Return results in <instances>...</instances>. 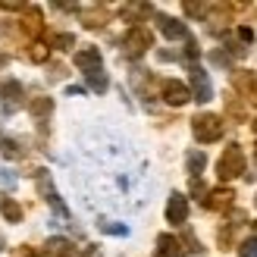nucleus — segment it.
<instances>
[{"label":"nucleus","mask_w":257,"mask_h":257,"mask_svg":"<svg viewBox=\"0 0 257 257\" xmlns=\"http://www.w3.org/2000/svg\"><path fill=\"white\" fill-rule=\"evenodd\" d=\"M254 204H257V201H254Z\"/></svg>","instance_id":"obj_30"},{"label":"nucleus","mask_w":257,"mask_h":257,"mask_svg":"<svg viewBox=\"0 0 257 257\" xmlns=\"http://www.w3.org/2000/svg\"><path fill=\"white\" fill-rule=\"evenodd\" d=\"M85 82L91 85V88H94L97 94H104L107 88H110V82H107V75H104V66H100V69H88V72H85Z\"/></svg>","instance_id":"obj_16"},{"label":"nucleus","mask_w":257,"mask_h":257,"mask_svg":"<svg viewBox=\"0 0 257 257\" xmlns=\"http://www.w3.org/2000/svg\"><path fill=\"white\" fill-rule=\"evenodd\" d=\"M160 91H163V100H166V104H173V107H182L185 100L191 97L188 85H185V82H176V79H166V82L160 85Z\"/></svg>","instance_id":"obj_7"},{"label":"nucleus","mask_w":257,"mask_h":257,"mask_svg":"<svg viewBox=\"0 0 257 257\" xmlns=\"http://www.w3.org/2000/svg\"><path fill=\"white\" fill-rule=\"evenodd\" d=\"M254 132H257V122H254Z\"/></svg>","instance_id":"obj_29"},{"label":"nucleus","mask_w":257,"mask_h":257,"mask_svg":"<svg viewBox=\"0 0 257 257\" xmlns=\"http://www.w3.org/2000/svg\"><path fill=\"white\" fill-rule=\"evenodd\" d=\"M238 38H241V41H248V44H251V41H254V32H251V29H238Z\"/></svg>","instance_id":"obj_27"},{"label":"nucleus","mask_w":257,"mask_h":257,"mask_svg":"<svg viewBox=\"0 0 257 257\" xmlns=\"http://www.w3.org/2000/svg\"><path fill=\"white\" fill-rule=\"evenodd\" d=\"M104 22H107V10H91V13L85 16V25H88V29H100Z\"/></svg>","instance_id":"obj_19"},{"label":"nucleus","mask_w":257,"mask_h":257,"mask_svg":"<svg viewBox=\"0 0 257 257\" xmlns=\"http://www.w3.org/2000/svg\"><path fill=\"white\" fill-rule=\"evenodd\" d=\"M204 163H207V157H204V151H188V160H185V166H188V176H191V179H198V176H201Z\"/></svg>","instance_id":"obj_18"},{"label":"nucleus","mask_w":257,"mask_h":257,"mask_svg":"<svg viewBox=\"0 0 257 257\" xmlns=\"http://www.w3.org/2000/svg\"><path fill=\"white\" fill-rule=\"evenodd\" d=\"M100 229H104V232H110V235H125V232H128L125 226H110V223H104Z\"/></svg>","instance_id":"obj_25"},{"label":"nucleus","mask_w":257,"mask_h":257,"mask_svg":"<svg viewBox=\"0 0 257 257\" xmlns=\"http://www.w3.org/2000/svg\"><path fill=\"white\" fill-rule=\"evenodd\" d=\"M188 251L182 248V241L176 235H160L157 238V257H185Z\"/></svg>","instance_id":"obj_11"},{"label":"nucleus","mask_w":257,"mask_h":257,"mask_svg":"<svg viewBox=\"0 0 257 257\" xmlns=\"http://www.w3.org/2000/svg\"><path fill=\"white\" fill-rule=\"evenodd\" d=\"M223 116H213V113H201V116L191 119V132L201 145H210V141H220L223 138Z\"/></svg>","instance_id":"obj_1"},{"label":"nucleus","mask_w":257,"mask_h":257,"mask_svg":"<svg viewBox=\"0 0 257 257\" xmlns=\"http://www.w3.org/2000/svg\"><path fill=\"white\" fill-rule=\"evenodd\" d=\"M41 257H72V245L66 238H47V245L41 248Z\"/></svg>","instance_id":"obj_14"},{"label":"nucleus","mask_w":257,"mask_h":257,"mask_svg":"<svg viewBox=\"0 0 257 257\" xmlns=\"http://www.w3.org/2000/svg\"><path fill=\"white\" fill-rule=\"evenodd\" d=\"M238 257H257V238H248L245 245L238 248Z\"/></svg>","instance_id":"obj_21"},{"label":"nucleus","mask_w":257,"mask_h":257,"mask_svg":"<svg viewBox=\"0 0 257 257\" xmlns=\"http://www.w3.org/2000/svg\"><path fill=\"white\" fill-rule=\"evenodd\" d=\"M166 220H170L173 226H182L188 220V198L185 195H179V191L170 195V204H166Z\"/></svg>","instance_id":"obj_8"},{"label":"nucleus","mask_w":257,"mask_h":257,"mask_svg":"<svg viewBox=\"0 0 257 257\" xmlns=\"http://www.w3.org/2000/svg\"><path fill=\"white\" fill-rule=\"evenodd\" d=\"M232 191H229V188H216V191H210V195H207V201H204V207H207V210H226L229 207V204H232Z\"/></svg>","instance_id":"obj_13"},{"label":"nucleus","mask_w":257,"mask_h":257,"mask_svg":"<svg viewBox=\"0 0 257 257\" xmlns=\"http://www.w3.org/2000/svg\"><path fill=\"white\" fill-rule=\"evenodd\" d=\"M204 10H207V7H201V4H185V13H191V16H201Z\"/></svg>","instance_id":"obj_26"},{"label":"nucleus","mask_w":257,"mask_h":257,"mask_svg":"<svg viewBox=\"0 0 257 257\" xmlns=\"http://www.w3.org/2000/svg\"><path fill=\"white\" fill-rule=\"evenodd\" d=\"M0 213H4L7 223H22V207L10 195H4V191H0Z\"/></svg>","instance_id":"obj_15"},{"label":"nucleus","mask_w":257,"mask_h":257,"mask_svg":"<svg viewBox=\"0 0 257 257\" xmlns=\"http://www.w3.org/2000/svg\"><path fill=\"white\" fill-rule=\"evenodd\" d=\"M54 44H57L60 50H66V47L75 44V38H72V35H57V38H54Z\"/></svg>","instance_id":"obj_24"},{"label":"nucleus","mask_w":257,"mask_h":257,"mask_svg":"<svg viewBox=\"0 0 257 257\" xmlns=\"http://www.w3.org/2000/svg\"><path fill=\"white\" fill-rule=\"evenodd\" d=\"M226 110H229V116H235V119H241V116H245V107H241L238 100H232V97H229V104H226Z\"/></svg>","instance_id":"obj_22"},{"label":"nucleus","mask_w":257,"mask_h":257,"mask_svg":"<svg viewBox=\"0 0 257 257\" xmlns=\"http://www.w3.org/2000/svg\"><path fill=\"white\" fill-rule=\"evenodd\" d=\"M29 57L38 60V63H44V60H47V47H44V44H35V47L29 50Z\"/></svg>","instance_id":"obj_23"},{"label":"nucleus","mask_w":257,"mask_h":257,"mask_svg":"<svg viewBox=\"0 0 257 257\" xmlns=\"http://www.w3.org/2000/svg\"><path fill=\"white\" fill-rule=\"evenodd\" d=\"M22 97H25L22 82H16V79H4V82H0V110H4V113L19 110Z\"/></svg>","instance_id":"obj_3"},{"label":"nucleus","mask_w":257,"mask_h":257,"mask_svg":"<svg viewBox=\"0 0 257 257\" xmlns=\"http://www.w3.org/2000/svg\"><path fill=\"white\" fill-rule=\"evenodd\" d=\"M245 173V154H241L238 145H229L223 151V157L216 160V176L223 179V182H229V179H235Z\"/></svg>","instance_id":"obj_2"},{"label":"nucleus","mask_w":257,"mask_h":257,"mask_svg":"<svg viewBox=\"0 0 257 257\" xmlns=\"http://www.w3.org/2000/svg\"><path fill=\"white\" fill-rule=\"evenodd\" d=\"M122 47L128 57H141L145 50L151 47V32L141 29V25H135V29H128V35L122 38Z\"/></svg>","instance_id":"obj_6"},{"label":"nucleus","mask_w":257,"mask_h":257,"mask_svg":"<svg viewBox=\"0 0 257 257\" xmlns=\"http://www.w3.org/2000/svg\"><path fill=\"white\" fill-rule=\"evenodd\" d=\"M35 182H38V191L44 195V201H47V204H50V207H54L57 213H63V216L69 213V210H66V204L60 201L57 188H54V179H50V173H47V170H38V173H35Z\"/></svg>","instance_id":"obj_5"},{"label":"nucleus","mask_w":257,"mask_h":257,"mask_svg":"<svg viewBox=\"0 0 257 257\" xmlns=\"http://www.w3.org/2000/svg\"><path fill=\"white\" fill-rule=\"evenodd\" d=\"M254 235H257V223H254Z\"/></svg>","instance_id":"obj_28"},{"label":"nucleus","mask_w":257,"mask_h":257,"mask_svg":"<svg viewBox=\"0 0 257 257\" xmlns=\"http://www.w3.org/2000/svg\"><path fill=\"white\" fill-rule=\"evenodd\" d=\"M29 110H32V116H35V119H47V116H50V110H54V100L41 94V97H35L32 104H29Z\"/></svg>","instance_id":"obj_17"},{"label":"nucleus","mask_w":257,"mask_h":257,"mask_svg":"<svg viewBox=\"0 0 257 257\" xmlns=\"http://www.w3.org/2000/svg\"><path fill=\"white\" fill-rule=\"evenodd\" d=\"M232 85H235L245 97L257 100V72H251V69H238V72L232 75Z\"/></svg>","instance_id":"obj_10"},{"label":"nucleus","mask_w":257,"mask_h":257,"mask_svg":"<svg viewBox=\"0 0 257 257\" xmlns=\"http://www.w3.org/2000/svg\"><path fill=\"white\" fill-rule=\"evenodd\" d=\"M188 82H191V97L198 100V104H207V100L213 97V88H210V79H207V72H204L201 66H195V63H191L188 66Z\"/></svg>","instance_id":"obj_4"},{"label":"nucleus","mask_w":257,"mask_h":257,"mask_svg":"<svg viewBox=\"0 0 257 257\" xmlns=\"http://www.w3.org/2000/svg\"><path fill=\"white\" fill-rule=\"evenodd\" d=\"M0 151H4V157H19V145L4 138V135H0Z\"/></svg>","instance_id":"obj_20"},{"label":"nucleus","mask_w":257,"mask_h":257,"mask_svg":"<svg viewBox=\"0 0 257 257\" xmlns=\"http://www.w3.org/2000/svg\"><path fill=\"white\" fill-rule=\"evenodd\" d=\"M157 29L163 32V38H170V41H188V25L179 22V19H170V16H160L157 19Z\"/></svg>","instance_id":"obj_9"},{"label":"nucleus","mask_w":257,"mask_h":257,"mask_svg":"<svg viewBox=\"0 0 257 257\" xmlns=\"http://www.w3.org/2000/svg\"><path fill=\"white\" fill-rule=\"evenodd\" d=\"M72 60H75V66H79L82 72H88V69H100V50H97V47H85V50H79Z\"/></svg>","instance_id":"obj_12"}]
</instances>
